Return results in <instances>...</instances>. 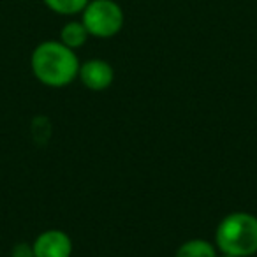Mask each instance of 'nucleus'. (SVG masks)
<instances>
[{
    "label": "nucleus",
    "mask_w": 257,
    "mask_h": 257,
    "mask_svg": "<svg viewBox=\"0 0 257 257\" xmlns=\"http://www.w3.org/2000/svg\"><path fill=\"white\" fill-rule=\"evenodd\" d=\"M32 253L34 257H71L72 239L60 229H48L34 239Z\"/></svg>",
    "instance_id": "obj_4"
},
{
    "label": "nucleus",
    "mask_w": 257,
    "mask_h": 257,
    "mask_svg": "<svg viewBox=\"0 0 257 257\" xmlns=\"http://www.w3.org/2000/svg\"><path fill=\"white\" fill-rule=\"evenodd\" d=\"M175 257H218L217 255V246L210 243L208 239H189V241L182 243L176 250Z\"/></svg>",
    "instance_id": "obj_7"
},
{
    "label": "nucleus",
    "mask_w": 257,
    "mask_h": 257,
    "mask_svg": "<svg viewBox=\"0 0 257 257\" xmlns=\"http://www.w3.org/2000/svg\"><path fill=\"white\" fill-rule=\"evenodd\" d=\"M220 257H234V255H227V253H222Z\"/></svg>",
    "instance_id": "obj_10"
},
{
    "label": "nucleus",
    "mask_w": 257,
    "mask_h": 257,
    "mask_svg": "<svg viewBox=\"0 0 257 257\" xmlns=\"http://www.w3.org/2000/svg\"><path fill=\"white\" fill-rule=\"evenodd\" d=\"M215 245L222 253L234 257L257 253V217L246 211L225 215L215 231Z\"/></svg>",
    "instance_id": "obj_2"
},
{
    "label": "nucleus",
    "mask_w": 257,
    "mask_h": 257,
    "mask_svg": "<svg viewBox=\"0 0 257 257\" xmlns=\"http://www.w3.org/2000/svg\"><path fill=\"white\" fill-rule=\"evenodd\" d=\"M78 78L92 92L107 90L114 81V69L109 62L102 58H90L79 65Z\"/></svg>",
    "instance_id": "obj_5"
},
{
    "label": "nucleus",
    "mask_w": 257,
    "mask_h": 257,
    "mask_svg": "<svg viewBox=\"0 0 257 257\" xmlns=\"http://www.w3.org/2000/svg\"><path fill=\"white\" fill-rule=\"evenodd\" d=\"M90 34L86 32L85 25H83L81 20H71V22H67L64 27H62L60 30V43L65 44L67 48H71V50H79V48H83L86 44V41H88Z\"/></svg>",
    "instance_id": "obj_6"
},
{
    "label": "nucleus",
    "mask_w": 257,
    "mask_h": 257,
    "mask_svg": "<svg viewBox=\"0 0 257 257\" xmlns=\"http://www.w3.org/2000/svg\"><path fill=\"white\" fill-rule=\"evenodd\" d=\"M81 22L90 37L111 39L123 29V9L114 0H90L81 13Z\"/></svg>",
    "instance_id": "obj_3"
},
{
    "label": "nucleus",
    "mask_w": 257,
    "mask_h": 257,
    "mask_svg": "<svg viewBox=\"0 0 257 257\" xmlns=\"http://www.w3.org/2000/svg\"><path fill=\"white\" fill-rule=\"evenodd\" d=\"M79 65L76 51L55 39L39 43L30 55V69L36 79L51 88L71 85L78 78Z\"/></svg>",
    "instance_id": "obj_1"
},
{
    "label": "nucleus",
    "mask_w": 257,
    "mask_h": 257,
    "mask_svg": "<svg viewBox=\"0 0 257 257\" xmlns=\"http://www.w3.org/2000/svg\"><path fill=\"white\" fill-rule=\"evenodd\" d=\"M44 6L51 13L60 16H76L81 15L90 0H43Z\"/></svg>",
    "instance_id": "obj_8"
},
{
    "label": "nucleus",
    "mask_w": 257,
    "mask_h": 257,
    "mask_svg": "<svg viewBox=\"0 0 257 257\" xmlns=\"http://www.w3.org/2000/svg\"><path fill=\"white\" fill-rule=\"evenodd\" d=\"M13 257H34L32 253V245L29 243H20L13 248Z\"/></svg>",
    "instance_id": "obj_9"
}]
</instances>
